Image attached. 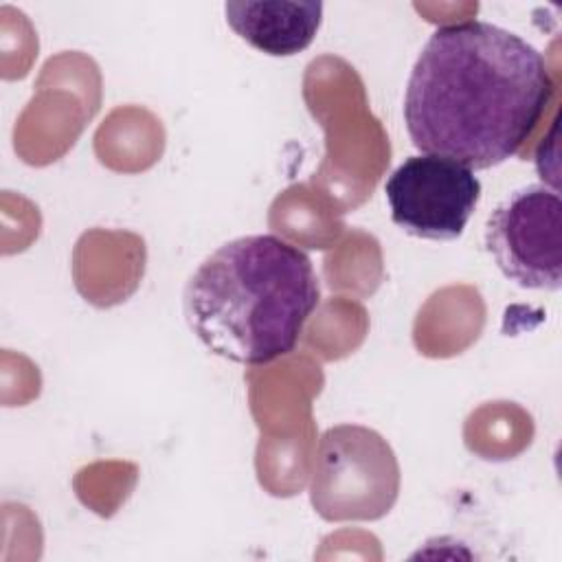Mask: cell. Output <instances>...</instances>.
I'll list each match as a JSON object with an SVG mask.
<instances>
[{
	"label": "cell",
	"mask_w": 562,
	"mask_h": 562,
	"mask_svg": "<svg viewBox=\"0 0 562 562\" xmlns=\"http://www.w3.org/2000/svg\"><path fill=\"white\" fill-rule=\"evenodd\" d=\"M551 97L538 48L496 24L465 20L426 40L406 83L404 123L422 154L490 169L520 151Z\"/></svg>",
	"instance_id": "cell-1"
},
{
	"label": "cell",
	"mask_w": 562,
	"mask_h": 562,
	"mask_svg": "<svg viewBox=\"0 0 562 562\" xmlns=\"http://www.w3.org/2000/svg\"><path fill=\"white\" fill-rule=\"evenodd\" d=\"M318 303L321 285L307 252L270 233L222 244L182 292L184 318L198 340L244 367L294 351Z\"/></svg>",
	"instance_id": "cell-2"
},
{
	"label": "cell",
	"mask_w": 562,
	"mask_h": 562,
	"mask_svg": "<svg viewBox=\"0 0 562 562\" xmlns=\"http://www.w3.org/2000/svg\"><path fill=\"white\" fill-rule=\"evenodd\" d=\"M400 492V465L389 441L373 428H327L314 452L310 501L329 522L378 520Z\"/></svg>",
	"instance_id": "cell-3"
},
{
	"label": "cell",
	"mask_w": 562,
	"mask_h": 562,
	"mask_svg": "<svg viewBox=\"0 0 562 562\" xmlns=\"http://www.w3.org/2000/svg\"><path fill=\"white\" fill-rule=\"evenodd\" d=\"M485 248L505 279L525 290L562 285V202L555 189L527 184L503 198L485 224Z\"/></svg>",
	"instance_id": "cell-4"
},
{
	"label": "cell",
	"mask_w": 562,
	"mask_h": 562,
	"mask_svg": "<svg viewBox=\"0 0 562 562\" xmlns=\"http://www.w3.org/2000/svg\"><path fill=\"white\" fill-rule=\"evenodd\" d=\"M391 220L404 233L430 239H459L481 200L472 169L443 156H408L384 182Z\"/></svg>",
	"instance_id": "cell-5"
},
{
	"label": "cell",
	"mask_w": 562,
	"mask_h": 562,
	"mask_svg": "<svg viewBox=\"0 0 562 562\" xmlns=\"http://www.w3.org/2000/svg\"><path fill=\"white\" fill-rule=\"evenodd\" d=\"M226 24L252 48L272 57L305 50L323 22L318 0H231L224 4Z\"/></svg>",
	"instance_id": "cell-6"
}]
</instances>
